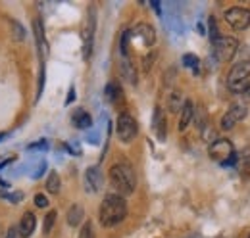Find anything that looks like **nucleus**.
Here are the masks:
<instances>
[{
  "instance_id": "nucleus-16",
  "label": "nucleus",
  "mask_w": 250,
  "mask_h": 238,
  "mask_svg": "<svg viewBox=\"0 0 250 238\" xmlns=\"http://www.w3.org/2000/svg\"><path fill=\"white\" fill-rule=\"evenodd\" d=\"M194 118V104L190 100H185L183 108H181V118H179V131H185L190 121Z\"/></svg>"
},
{
  "instance_id": "nucleus-8",
  "label": "nucleus",
  "mask_w": 250,
  "mask_h": 238,
  "mask_svg": "<svg viewBox=\"0 0 250 238\" xmlns=\"http://www.w3.org/2000/svg\"><path fill=\"white\" fill-rule=\"evenodd\" d=\"M247 114H249L247 106H241V104L231 106V108L225 112V116L221 118V129H225V131L233 129V127H235L239 121H243V119L247 118Z\"/></svg>"
},
{
  "instance_id": "nucleus-4",
  "label": "nucleus",
  "mask_w": 250,
  "mask_h": 238,
  "mask_svg": "<svg viewBox=\"0 0 250 238\" xmlns=\"http://www.w3.org/2000/svg\"><path fill=\"white\" fill-rule=\"evenodd\" d=\"M210 158L219 161L221 165H231L235 161V148L233 144L227 140V139H218L210 144V150H208Z\"/></svg>"
},
{
  "instance_id": "nucleus-28",
  "label": "nucleus",
  "mask_w": 250,
  "mask_h": 238,
  "mask_svg": "<svg viewBox=\"0 0 250 238\" xmlns=\"http://www.w3.org/2000/svg\"><path fill=\"white\" fill-rule=\"evenodd\" d=\"M4 196H6L8 200H12L14 204H16V202H20V200L23 198V194H21V192H14V194H4Z\"/></svg>"
},
{
  "instance_id": "nucleus-31",
  "label": "nucleus",
  "mask_w": 250,
  "mask_h": 238,
  "mask_svg": "<svg viewBox=\"0 0 250 238\" xmlns=\"http://www.w3.org/2000/svg\"><path fill=\"white\" fill-rule=\"evenodd\" d=\"M249 238H250V237H249Z\"/></svg>"
},
{
  "instance_id": "nucleus-18",
  "label": "nucleus",
  "mask_w": 250,
  "mask_h": 238,
  "mask_svg": "<svg viewBox=\"0 0 250 238\" xmlns=\"http://www.w3.org/2000/svg\"><path fill=\"white\" fill-rule=\"evenodd\" d=\"M60 184H62L60 175H58L56 171H50V173H48V178H46V190H48L50 194H58V192H60Z\"/></svg>"
},
{
  "instance_id": "nucleus-5",
  "label": "nucleus",
  "mask_w": 250,
  "mask_h": 238,
  "mask_svg": "<svg viewBox=\"0 0 250 238\" xmlns=\"http://www.w3.org/2000/svg\"><path fill=\"white\" fill-rule=\"evenodd\" d=\"M116 131H118V137H120V140L122 142H131L135 137H137V133H139V127H137V121L135 118L131 116V114H120V118H118V123H116Z\"/></svg>"
},
{
  "instance_id": "nucleus-7",
  "label": "nucleus",
  "mask_w": 250,
  "mask_h": 238,
  "mask_svg": "<svg viewBox=\"0 0 250 238\" xmlns=\"http://www.w3.org/2000/svg\"><path fill=\"white\" fill-rule=\"evenodd\" d=\"M214 44V54L219 61H227L235 56L237 48H239V42L233 39V37H219Z\"/></svg>"
},
{
  "instance_id": "nucleus-6",
  "label": "nucleus",
  "mask_w": 250,
  "mask_h": 238,
  "mask_svg": "<svg viewBox=\"0 0 250 238\" xmlns=\"http://www.w3.org/2000/svg\"><path fill=\"white\" fill-rule=\"evenodd\" d=\"M225 21L237 31L247 29L250 25V10L249 8H243V6L229 8V10L225 12Z\"/></svg>"
},
{
  "instance_id": "nucleus-27",
  "label": "nucleus",
  "mask_w": 250,
  "mask_h": 238,
  "mask_svg": "<svg viewBox=\"0 0 250 238\" xmlns=\"http://www.w3.org/2000/svg\"><path fill=\"white\" fill-rule=\"evenodd\" d=\"M4 238H21L20 229H18V227H10V229L4 233Z\"/></svg>"
},
{
  "instance_id": "nucleus-29",
  "label": "nucleus",
  "mask_w": 250,
  "mask_h": 238,
  "mask_svg": "<svg viewBox=\"0 0 250 238\" xmlns=\"http://www.w3.org/2000/svg\"><path fill=\"white\" fill-rule=\"evenodd\" d=\"M73 98H75V89L71 87V89H69V96H67V100H65V106H67V104H71V100H73Z\"/></svg>"
},
{
  "instance_id": "nucleus-26",
  "label": "nucleus",
  "mask_w": 250,
  "mask_h": 238,
  "mask_svg": "<svg viewBox=\"0 0 250 238\" xmlns=\"http://www.w3.org/2000/svg\"><path fill=\"white\" fill-rule=\"evenodd\" d=\"M35 206L37 208H46L48 206V200L44 194H35Z\"/></svg>"
},
{
  "instance_id": "nucleus-2",
  "label": "nucleus",
  "mask_w": 250,
  "mask_h": 238,
  "mask_svg": "<svg viewBox=\"0 0 250 238\" xmlns=\"http://www.w3.org/2000/svg\"><path fill=\"white\" fill-rule=\"evenodd\" d=\"M110 182L120 192V196L133 194L135 186H137V177H135L133 167L129 163H124V161L112 165V169H110Z\"/></svg>"
},
{
  "instance_id": "nucleus-30",
  "label": "nucleus",
  "mask_w": 250,
  "mask_h": 238,
  "mask_svg": "<svg viewBox=\"0 0 250 238\" xmlns=\"http://www.w3.org/2000/svg\"><path fill=\"white\" fill-rule=\"evenodd\" d=\"M0 238H4V235H2V227H0Z\"/></svg>"
},
{
  "instance_id": "nucleus-25",
  "label": "nucleus",
  "mask_w": 250,
  "mask_h": 238,
  "mask_svg": "<svg viewBox=\"0 0 250 238\" xmlns=\"http://www.w3.org/2000/svg\"><path fill=\"white\" fill-rule=\"evenodd\" d=\"M12 29H14V39L16 40H23L25 39V31H23V27L18 21H12Z\"/></svg>"
},
{
  "instance_id": "nucleus-9",
  "label": "nucleus",
  "mask_w": 250,
  "mask_h": 238,
  "mask_svg": "<svg viewBox=\"0 0 250 238\" xmlns=\"http://www.w3.org/2000/svg\"><path fill=\"white\" fill-rule=\"evenodd\" d=\"M94 10H89V18H87V27L83 31V58L89 60L93 54V39H94Z\"/></svg>"
},
{
  "instance_id": "nucleus-15",
  "label": "nucleus",
  "mask_w": 250,
  "mask_h": 238,
  "mask_svg": "<svg viewBox=\"0 0 250 238\" xmlns=\"http://www.w3.org/2000/svg\"><path fill=\"white\" fill-rule=\"evenodd\" d=\"M83 217H85V209L83 206H79V204H73L71 208L67 209V225L69 227H79L81 223H83Z\"/></svg>"
},
{
  "instance_id": "nucleus-19",
  "label": "nucleus",
  "mask_w": 250,
  "mask_h": 238,
  "mask_svg": "<svg viewBox=\"0 0 250 238\" xmlns=\"http://www.w3.org/2000/svg\"><path fill=\"white\" fill-rule=\"evenodd\" d=\"M106 98H108L112 104H118V102L122 100V89H120L118 83H110V85L106 87Z\"/></svg>"
},
{
  "instance_id": "nucleus-1",
  "label": "nucleus",
  "mask_w": 250,
  "mask_h": 238,
  "mask_svg": "<svg viewBox=\"0 0 250 238\" xmlns=\"http://www.w3.org/2000/svg\"><path fill=\"white\" fill-rule=\"evenodd\" d=\"M127 215V204H125L124 196L120 194H108L100 206L98 211V219L102 227H116L120 225Z\"/></svg>"
},
{
  "instance_id": "nucleus-14",
  "label": "nucleus",
  "mask_w": 250,
  "mask_h": 238,
  "mask_svg": "<svg viewBox=\"0 0 250 238\" xmlns=\"http://www.w3.org/2000/svg\"><path fill=\"white\" fill-rule=\"evenodd\" d=\"M35 227H37V219H35V215H33L31 211H27L23 217H21V223H20V235L21 238H29L35 233Z\"/></svg>"
},
{
  "instance_id": "nucleus-12",
  "label": "nucleus",
  "mask_w": 250,
  "mask_h": 238,
  "mask_svg": "<svg viewBox=\"0 0 250 238\" xmlns=\"http://www.w3.org/2000/svg\"><path fill=\"white\" fill-rule=\"evenodd\" d=\"M85 180H87V188L91 190V192H98L100 188H102V182H104V178H102V173H100V169L93 165V167H89L87 169V173H85Z\"/></svg>"
},
{
  "instance_id": "nucleus-13",
  "label": "nucleus",
  "mask_w": 250,
  "mask_h": 238,
  "mask_svg": "<svg viewBox=\"0 0 250 238\" xmlns=\"http://www.w3.org/2000/svg\"><path fill=\"white\" fill-rule=\"evenodd\" d=\"M33 31H35V40H37L39 52H41V56L44 58V56L48 54V44H46V39H44V31H42V23H41V20H39V18L33 21Z\"/></svg>"
},
{
  "instance_id": "nucleus-11",
  "label": "nucleus",
  "mask_w": 250,
  "mask_h": 238,
  "mask_svg": "<svg viewBox=\"0 0 250 238\" xmlns=\"http://www.w3.org/2000/svg\"><path fill=\"white\" fill-rule=\"evenodd\" d=\"M131 35L139 37V39H141V42H143L145 46H152V44H154V40H156V33H154V29H152L148 23H139L135 29L131 31Z\"/></svg>"
},
{
  "instance_id": "nucleus-17",
  "label": "nucleus",
  "mask_w": 250,
  "mask_h": 238,
  "mask_svg": "<svg viewBox=\"0 0 250 238\" xmlns=\"http://www.w3.org/2000/svg\"><path fill=\"white\" fill-rule=\"evenodd\" d=\"M71 121H73V125H75L77 129H91V125H93V119H91V116H89L85 110H77V112L73 114Z\"/></svg>"
},
{
  "instance_id": "nucleus-10",
  "label": "nucleus",
  "mask_w": 250,
  "mask_h": 238,
  "mask_svg": "<svg viewBox=\"0 0 250 238\" xmlns=\"http://www.w3.org/2000/svg\"><path fill=\"white\" fill-rule=\"evenodd\" d=\"M152 129H154V133H156L158 140H160V142H164V140H166V137H167V127H166V116H164V110H162L160 106L154 108Z\"/></svg>"
},
{
  "instance_id": "nucleus-24",
  "label": "nucleus",
  "mask_w": 250,
  "mask_h": 238,
  "mask_svg": "<svg viewBox=\"0 0 250 238\" xmlns=\"http://www.w3.org/2000/svg\"><path fill=\"white\" fill-rule=\"evenodd\" d=\"M77 238H94L93 223H91V221L83 225V229H81V233H79V237H77Z\"/></svg>"
},
{
  "instance_id": "nucleus-3",
  "label": "nucleus",
  "mask_w": 250,
  "mask_h": 238,
  "mask_svg": "<svg viewBox=\"0 0 250 238\" xmlns=\"http://www.w3.org/2000/svg\"><path fill=\"white\" fill-rule=\"evenodd\" d=\"M250 77V60H243L239 63H235L229 71V77H227V87L233 90V92H241V90L247 87V81Z\"/></svg>"
},
{
  "instance_id": "nucleus-21",
  "label": "nucleus",
  "mask_w": 250,
  "mask_h": 238,
  "mask_svg": "<svg viewBox=\"0 0 250 238\" xmlns=\"http://www.w3.org/2000/svg\"><path fill=\"white\" fill-rule=\"evenodd\" d=\"M54 223H56V211L52 209V211H48V213H46V217H44V225H42V231H44V235H48V233L52 231Z\"/></svg>"
},
{
  "instance_id": "nucleus-20",
  "label": "nucleus",
  "mask_w": 250,
  "mask_h": 238,
  "mask_svg": "<svg viewBox=\"0 0 250 238\" xmlns=\"http://www.w3.org/2000/svg\"><path fill=\"white\" fill-rule=\"evenodd\" d=\"M183 96H181V92H173L171 96H169V110L171 112H181V108H183Z\"/></svg>"
},
{
  "instance_id": "nucleus-23",
  "label": "nucleus",
  "mask_w": 250,
  "mask_h": 238,
  "mask_svg": "<svg viewBox=\"0 0 250 238\" xmlns=\"http://www.w3.org/2000/svg\"><path fill=\"white\" fill-rule=\"evenodd\" d=\"M208 25H210V39H212V42H216L219 37H221L218 31V25H216V20L210 18V20H208Z\"/></svg>"
},
{
  "instance_id": "nucleus-22",
  "label": "nucleus",
  "mask_w": 250,
  "mask_h": 238,
  "mask_svg": "<svg viewBox=\"0 0 250 238\" xmlns=\"http://www.w3.org/2000/svg\"><path fill=\"white\" fill-rule=\"evenodd\" d=\"M183 63H185L187 67H190L192 71H198V58H196V56L185 54V56H183Z\"/></svg>"
}]
</instances>
